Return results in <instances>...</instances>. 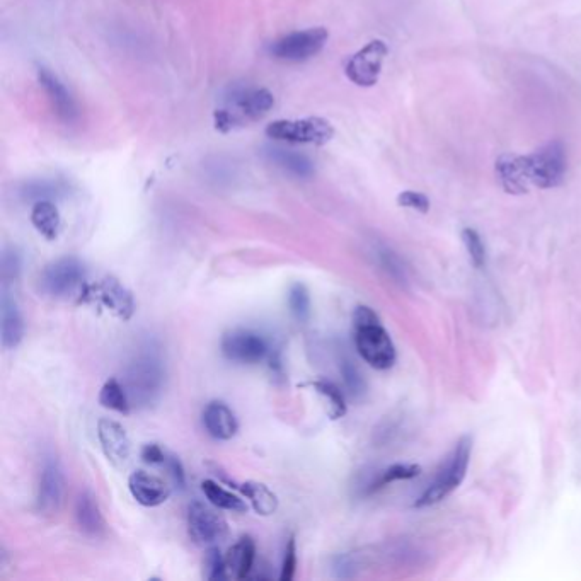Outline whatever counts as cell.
<instances>
[{"label": "cell", "mask_w": 581, "mask_h": 581, "mask_svg": "<svg viewBox=\"0 0 581 581\" xmlns=\"http://www.w3.org/2000/svg\"><path fill=\"white\" fill-rule=\"evenodd\" d=\"M273 106L275 96L265 87H231L224 104L213 113V123L219 132L229 133L261 120Z\"/></svg>", "instance_id": "cell-1"}, {"label": "cell", "mask_w": 581, "mask_h": 581, "mask_svg": "<svg viewBox=\"0 0 581 581\" xmlns=\"http://www.w3.org/2000/svg\"><path fill=\"white\" fill-rule=\"evenodd\" d=\"M355 346L360 357L377 370L391 369L396 363V346L370 307L360 305L353 314Z\"/></svg>", "instance_id": "cell-2"}, {"label": "cell", "mask_w": 581, "mask_h": 581, "mask_svg": "<svg viewBox=\"0 0 581 581\" xmlns=\"http://www.w3.org/2000/svg\"><path fill=\"white\" fill-rule=\"evenodd\" d=\"M166 370L156 351L145 348L128 365L123 386L132 406L149 408L161 397Z\"/></svg>", "instance_id": "cell-3"}, {"label": "cell", "mask_w": 581, "mask_h": 581, "mask_svg": "<svg viewBox=\"0 0 581 581\" xmlns=\"http://www.w3.org/2000/svg\"><path fill=\"white\" fill-rule=\"evenodd\" d=\"M472 438L462 437L455 443L454 450L445 459V464L440 467L437 478L430 484V488L416 501V508L433 507L447 496L452 495L455 489L461 486L466 479L469 462H471Z\"/></svg>", "instance_id": "cell-4"}, {"label": "cell", "mask_w": 581, "mask_h": 581, "mask_svg": "<svg viewBox=\"0 0 581 581\" xmlns=\"http://www.w3.org/2000/svg\"><path fill=\"white\" fill-rule=\"evenodd\" d=\"M524 159L530 186L553 190L566 181L568 150L561 140L547 142Z\"/></svg>", "instance_id": "cell-5"}, {"label": "cell", "mask_w": 581, "mask_h": 581, "mask_svg": "<svg viewBox=\"0 0 581 581\" xmlns=\"http://www.w3.org/2000/svg\"><path fill=\"white\" fill-rule=\"evenodd\" d=\"M86 287V268L79 259L72 256L57 259L41 271V294L52 299H70V297L81 299Z\"/></svg>", "instance_id": "cell-6"}, {"label": "cell", "mask_w": 581, "mask_h": 581, "mask_svg": "<svg viewBox=\"0 0 581 581\" xmlns=\"http://www.w3.org/2000/svg\"><path fill=\"white\" fill-rule=\"evenodd\" d=\"M268 139L285 144L324 145L334 137V128L324 118H302V120H277L266 128Z\"/></svg>", "instance_id": "cell-7"}, {"label": "cell", "mask_w": 581, "mask_h": 581, "mask_svg": "<svg viewBox=\"0 0 581 581\" xmlns=\"http://www.w3.org/2000/svg\"><path fill=\"white\" fill-rule=\"evenodd\" d=\"M329 33L326 28H309L285 35L280 40L273 41L268 52L271 57L299 64L309 58L316 57L328 43Z\"/></svg>", "instance_id": "cell-8"}, {"label": "cell", "mask_w": 581, "mask_h": 581, "mask_svg": "<svg viewBox=\"0 0 581 581\" xmlns=\"http://www.w3.org/2000/svg\"><path fill=\"white\" fill-rule=\"evenodd\" d=\"M387 55L389 48L386 41H370L346 60L345 75L348 81L358 87H374L379 82Z\"/></svg>", "instance_id": "cell-9"}, {"label": "cell", "mask_w": 581, "mask_h": 581, "mask_svg": "<svg viewBox=\"0 0 581 581\" xmlns=\"http://www.w3.org/2000/svg\"><path fill=\"white\" fill-rule=\"evenodd\" d=\"M81 300L103 305L104 309H108L111 314H115L123 321H128L135 312L133 295L113 277H106L94 285H87L82 292Z\"/></svg>", "instance_id": "cell-10"}, {"label": "cell", "mask_w": 581, "mask_h": 581, "mask_svg": "<svg viewBox=\"0 0 581 581\" xmlns=\"http://www.w3.org/2000/svg\"><path fill=\"white\" fill-rule=\"evenodd\" d=\"M188 532L196 544L210 546L227 535V522L202 501H193L188 507Z\"/></svg>", "instance_id": "cell-11"}, {"label": "cell", "mask_w": 581, "mask_h": 581, "mask_svg": "<svg viewBox=\"0 0 581 581\" xmlns=\"http://www.w3.org/2000/svg\"><path fill=\"white\" fill-rule=\"evenodd\" d=\"M220 348L227 360L244 363V365L263 362L268 355L266 341L259 334L246 331V329H236V331L224 334Z\"/></svg>", "instance_id": "cell-12"}, {"label": "cell", "mask_w": 581, "mask_h": 581, "mask_svg": "<svg viewBox=\"0 0 581 581\" xmlns=\"http://www.w3.org/2000/svg\"><path fill=\"white\" fill-rule=\"evenodd\" d=\"M36 75H38V82L47 94L48 101L52 104L53 113L57 115L58 120H62L64 123H74L79 118V106L75 103L74 96L70 94L64 82L58 79L57 74H53L52 70L43 67V65L38 67Z\"/></svg>", "instance_id": "cell-13"}, {"label": "cell", "mask_w": 581, "mask_h": 581, "mask_svg": "<svg viewBox=\"0 0 581 581\" xmlns=\"http://www.w3.org/2000/svg\"><path fill=\"white\" fill-rule=\"evenodd\" d=\"M98 438L106 459L116 467L127 466L132 454V443L125 428L118 421L103 418L98 423Z\"/></svg>", "instance_id": "cell-14"}, {"label": "cell", "mask_w": 581, "mask_h": 581, "mask_svg": "<svg viewBox=\"0 0 581 581\" xmlns=\"http://www.w3.org/2000/svg\"><path fill=\"white\" fill-rule=\"evenodd\" d=\"M0 336L6 350L18 348L24 336L23 314L19 311L18 300L12 295L7 283H4L0 295Z\"/></svg>", "instance_id": "cell-15"}, {"label": "cell", "mask_w": 581, "mask_h": 581, "mask_svg": "<svg viewBox=\"0 0 581 581\" xmlns=\"http://www.w3.org/2000/svg\"><path fill=\"white\" fill-rule=\"evenodd\" d=\"M128 489L137 503L147 508L159 507L171 495L166 481L147 471L132 472L128 478Z\"/></svg>", "instance_id": "cell-16"}, {"label": "cell", "mask_w": 581, "mask_h": 581, "mask_svg": "<svg viewBox=\"0 0 581 581\" xmlns=\"http://www.w3.org/2000/svg\"><path fill=\"white\" fill-rule=\"evenodd\" d=\"M64 498V474L57 461H48L43 467L38 489V508L43 515H55Z\"/></svg>", "instance_id": "cell-17"}, {"label": "cell", "mask_w": 581, "mask_h": 581, "mask_svg": "<svg viewBox=\"0 0 581 581\" xmlns=\"http://www.w3.org/2000/svg\"><path fill=\"white\" fill-rule=\"evenodd\" d=\"M495 173L501 188L508 195H524L529 193L530 183L525 171L524 156L503 154L495 164Z\"/></svg>", "instance_id": "cell-18"}, {"label": "cell", "mask_w": 581, "mask_h": 581, "mask_svg": "<svg viewBox=\"0 0 581 581\" xmlns=\"http://www.w3.org/2000/svg\"><path fill=\"white\" fill-rule=\"evenodd\" d=\"M75 520L79 529L89 537H101L106 532V522L98 500L91 491H84L75 501Z\"/></svg>", "instance_id": "cell-19"}, {"label": "cell", "mask_w": 581, "mask_h": 581, "mask_svg": "<svg viewBox=\"0 0 581 581\" xmlns=\"http://www.w3.org/2000/svg\"><path fill=\"white\" fill-rule=\"evenodd\" d=\"M203 425L207 432L217 440H231L239 430L236 415L227 404L213 401L203 411Z\"/></svg>", "instance_id": "cell-20"}, {"label": "cell", "mask_w": 581, "mask_h": 581, "mask_svg": "<svg viewBox=\"0 0 581 581\" xmlns=\"http://www.w3.org/2000/svg\"><path fill=\"white\" fill-rule=\"evenodd\" d=\"M266 157L275 166L280 167L285 173L292 174L295 178H311L314 174V164L309 157L299 154L295 150L282 149V147H270L266 149Z\"/></svg>", "instance_id": "cell-21"}, {"label": "cell", "mask_w": 581, "mask_h": 581, "mask_svg": "<svg viewBox=\"0 0 581 581\" xmlns=\"http://www.w3.org/2000/svg\"><path fill=\"white\" fill-rule=\"evenodd\" d=\"M254 558H256V546L253 539L249 535L241 537L225 558L227 573H231L236 580L248 578L253 570Z\"/></svg>", "instance_id": "cell-22"}, {"label": "cell", "mask_w": 581, "mask_h": 581, "mask_svg": "<svg viewBox=\"0 0 581 581\" xmlns=\"http://www.w3.org/2000/svg\"><path fill=\"white\" fill-rule=\"evenodd\" d=\"M31 222L35 225L36 231L40 232L41 236L47 237L48 241L57 239L62 220L52 200H41L33 205Z\"/></svg>", "instance_id": "cell-23"}, {"label": "cell", "mask_w": 581, "mask_h": 581, "mask_svg": "<svg viewBox=\"0 0 581 581\" xmlns=\"http://www.w3.org/2000/svg\"><path fill=\"white\" fill-rule=\"evenodd\" d=\"M239 491L246 496L251 505H253L254 512L263 517H270L278 510V498L273 491H271L266 484L256 483V481H248V483L241 484Z\"/></svg>", "instance_id": "cell-24"}, {"label": "cell", "mask_w": 581, "mask_h": 581, "mask_svg": "<svg viewBox=\"0 0 581 581\" xmlns=\"http://www.w3.org/2000/svg\"><path fill=\"white\" fill-rule=\"evenodd\" d=\"M203 493L207 496V500L212 503L213 507L220 508V510H227V512L244 513L248 512V505L241 500L239 496L234 495L231 491L222 488L219 483L215 481H203Z\"/></svg>", "instance_id": "cell-25"}, {"label": "cell", "mask_w": 581, "mask_h": 581, "mask_svg": "<svg viewBox=\"0 0 581 581\" xmlns=\"http://www.w3.org/2000/svg\"><path fill=\"white\" fill-rule=\"evenodd\" d=\"M99 403L103 408L111 409L121 415H128L130 413V399H128L127 389L121 384L118 379H110L104 382L99 392Z\"/></svg>", "instance_id": "cell-26"}, {"label": "cell", "mask_w": 581, "mask_h": 581, "mask_svg": "<svg viewBox=\"0 0 581 581\" xmlns=\"http://www.w3.org/2000/svg\"><path fill=\"white\" fill-rule=\"evenodd\" d=\"M311 386L328 403V413L333 420H340L346 415L345 396H343V392L338 387L334 386L333 382H329V380H314V382H311Z\"/></svg>", "instance_id": "cell-27"}, {"label": "cell", "mask_w": 581, "mask_h": 581, "mask_svg": "<svg viewBox=\"0 0 581 581\" xmlns=\"http://www.w3.org/2000/svg\"><path fill=\"white\" fill-rule=\"evenodd\" d=\"M421 474V467L415 464H394L387 467L386 471L380 472L374 483L370 484L367 493H374L379 489L386 488L387 484L396 483V481H406V479L418 478Z\"/></svg>", "instance_id": "cell-28"}, {"label": "cell", "mask_w": 581, "mask_h": 581, "mask_svg": "<svg viewBox=\"0 0 581 581\" xmlns=\"http://www.w3.org/2000/svg\"><path fill=\"white\" fill-rule=\"evenodd\" d=\"M288 307L299 323H307L311 317V295L302 283H295L288 290Z\"/></svg>", "instance_id": "cell-29"}, {"label": "cell", "mask_w": 581, "mask_h": 581, "mask_svg": "<svg viewBox=\"0 0 581 581\" xmlns=\"http://www.w3.org/2000/svg\"><path fill=\"white\" fill-rule=\"evenodd\" d=\"M64 193V186L58 185L55 181H47V179H40V181H33L23 188L24 198L33 200V202H41V200H52Z\"/></svg>", "instance_id": "cell-30"}, {"label": "cell", "mask_w": 581, "mask_h": 581, "mask_svg": "<svg viewBox=\"0 0 581 581\" xmlns=\"http://www.w3.org/2000/svg\"><path fill=\"white\" fill-rule=\"evenodd\" d=\"M461 237L472 265L476 268H483L486 265V246H484L483 237L479 236V232L474 231L471 227L464 229Z\"/></svg>", "instance_id": "cell-31"}, {"label": "cell", "mask_w": 581, "mask_h": 581, "mask_svg": "<svg viewBox=\"0 0 581 581\" xmlns=\"http://www.w3.org/2000/svg\"><path fill=\"white\" fill-rule=\"evenodd\" d=\"M341 375H343L346 389L350 391L351 396L362 397L365 394L367 384H365L360 370L350 360H345V362L341 363Z\"/></svg>", "instance_id": "cell-32"}, {"label": "cell", "mask_w": 581, "mask_h": 581, "mask_svg": "<svg viewBox=\"0 0 581 581\" xmlns=\"http://www.w3.org/2000/svg\"><path fill=\"white\" fill-rule=\"evenodd\" d=\"M205 576L210 581H220L227 578V564L220 554L219 547H210L205 558Z\"/></svg>", "instance_id": "cell-33"}, {"label": "cell", "mask_w": 581, "mask_h": 581, "mask_svg": "<svg viewBox=\"0 0 581 581\" xmlns=\"http://www.w3.org/2000/svg\"><path fill=\"white\" fill-rule=\"evenodd\" d=\"M397 205L420 213H428L430 212V207H432L430 198H428L425 193L413 190L401 191V193L397 195Z\"/></svg>", "instance_id": "cell-34"}, {"label": "cell", "mask_w": 581, "mask_h": 581, "mask_svg": "<svg viewBox=\"0 0 581 581\" xmlns=\"http://www.w3.org/2000/svg\"><path fill=\"white\" fill-rule=\"evenodd\" d=\"M295 570H297V544H295V537L292 535V537L288 539L287 547H285V556H283L282 575H280V580H294Z\"/></svg>", "instance_id": "cell-35"}, {"label": "cell", "mask_w": 581, "mask_h": 581, "mask_svg": "<svg viewBox=\"0 0 581 581\" xmlns=\"http://www.w3.org/2000/svg\"><path fill=\"white\" fill-rule=\"evenodd\" d=\"M19 271H21V258H19L18 251L16 249H6L4 254H2V277H4V283L16 280Z\"/></svg>", "instance_id": "cell-36"}, {"label": "cell", "mask_w": 581, "mask_h": 581, "mask_svg": "<svg viewBox=\"0 0 581 581\" xmlns=\"http://www.w3.org/2000/svg\"><path fill=\"white\" fill-rule=\"evenodd\" d=\"M379 259L382 261L384 270H386L394 280H397L399 283H403L404 280H406V278H404V268L403 265H401V259L397 258L396 254L392 253L391 249H380Z\"/></svg>", "instance_id": "cell-37"}, {"label": "cell", "mask_w": 581, "mask_h": 581, "mask_svg": "<svg viewBox=\"0 0 581 581\" xmlns=\"http://www.w3.org/2000/svg\"><path fill=\"white\" fill-rule=\"evenodd\" d=\"M140 455L147 464H166L167 454L157 443H147Z\"/></svg>", "instance_id": "cell-38"}, {"label": "cell", "mask_w": 581, "mask_h": 581, "mask_svg": "<svg viewBox=\"0 0 581 581\" xmlns=\"http://www.w3.org/2000/svg\"><path fill=\"white\" fill-rule=\"evenodd\" d=\"M166 466L167 471L171 472V476H173L174 483L178 484L181 489L185 488V469H183V464H181L178 457L167 455Z\"/></svg>", "instance_id": "cell-39"}, {"label": "cell", "mask_w": 581, "mask_h": 581, "mask_svg": "<svg viewBox=\"0 0 581 581\" xmlns=\"http://www.w3.org/2000/svg\"><path fill=\"white\" fill-rule=\"evenodd\" d=\"M334 570L338 571L336 575L340 576V578H350L353 575V563H351L350 558L340 556L334 563Z\"/></svg>", "instance_id": "cell-40"}]
</instances>
